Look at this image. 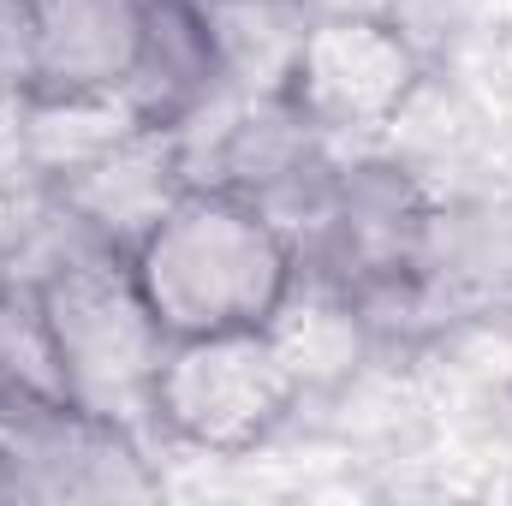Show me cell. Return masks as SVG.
<instances>
[{"label":"cell","instance_id":"cell-9","mask_svg":"<svg viewBox=\"0 0 512 506\" xmlns=\"http://www.w3.org/2000/svg\"><path fill=\"white\" fill-rule=\"evenodd\" d=\"M221 54V84L239 96H286L310 12L298 0H221L203 6Z\"/></svg>","mask_w":512,"mask_h":506},{"label":"cell","instance_id":"cell-13","mask_svg":"<svg viewBox=\"0 0 512 506\" xmlns=\"http://www.w3.org/2000/svg\"><path fill=\"white\" fill-rule=\"evenodd\" d=\"M304 12H399V0H298Z\"/></svg>","mask_w":512,"mask_h":506},{"label":"cell","instance_id":"cell-2","mask_svg":"<svg viewBox=\"0 0 512 506\" xmlns=\"http://www.w3.org/2000/svg\"><path fill=\"white\" fill-rule=\"evenodd\" d=\"M30 292L54 340L66 405L126 429H149L173 334L149 310L126 251L78 239L30 274Z\"/></svg>","mask_w":512,"mask_h":506},{"label":"cell","instance_id":"cell-7","mask_svg":"<svg viewBox=\"0 0 512 506\" xmlns=\"http://www.w3.org/2000/svg\"><path fill=\"white\" fill-rule=\"evenodd\" d=\"M161 471L143 453V429L90 417L78 405H48L18 429L0 459V501H149Z\"/></svg>","mask_w":512,"mask_h":506},{"label":"cell","instance_id":"cell-8","mask_svg":"<svg viewBox=\"0 0 512 506\" xmlns=\"http://www.w3.org/2000/svg\"><path fill=\"white\" fill-rule=\"evenodd\" d=\"M512 310V203H435L411 280V334Z\"/></svg>","mask_w":512,"mask_h":506},{"label":"cell","instance_id":"cell-11","mask_svg":"<svg viewBox=\"0 0 512 506\" xmlns=\"http://www.w3.org/2000/svg\"><path fill=\"white\" fill-rule=\"evenodd\" d=\"M24 6L0 0V96H24Z\"/></svg>","mask_w":512,"mask_h":506},{"label":"cell","instance_id":"cell-14","mask_svg":"<svg viewBox=\"0 0 512 506\" xmlns=\"http://www.w3.org/2000/svg\"><path fill=\"white\" fill-rule=\"evenodd\" d=\"M197 6H221V0H197Z\"/></svg>","mask_w":512,"mask_h":506},{"label":"cell","instance_id":"cell-3","mask_svg":"<svg viewBox=\"0 0 512 506\" xmlns=\"http://www.w3.org/2000/svg\"><path fill=\"white\" fill-rule=\"evenodd\" d=\"M173 137H179L185 179L221 185V191L256 203L268 221H280L292 233V245H304V233L328 209V191H334V179L346 167L340 143L310 126L286 96L221 90Z\"/></svg>","mask_w":512,"mask_h":506},{"label":"cell","instance_id":"cell-1","mask_svg":"<svg viewBox=\"0 0 512 506\" xmlns=\"http://www.w3.org/2000/svg\"><path fill=\"white\" fill-rule=\"evenodd\" d=\"M131 274L173 340L274 328L304 286L298 245L256 203L185 179L126 251Z\"/></svg>","mask_w":512,"mask_h":506},{"label":"cell","instance_id":"cell-12","mask_svg":"<svg viewBox=\"0 0 512 506\" xmlns=\"http://www.w3.org/2000/svg\"><path fill=\"white\" fill-rule=\"evenodd\" d=\"M48 405H24V399H12L6 387H0V459H6V447L18 441V429L30 423V417H42Z\"/></svg>","mask_w":512,"mask_h":506},{"label":"cell","instance_id":"cell-5","mask_svg":"<svg viewBox=\"0 0 512 506\" xmlns=\"http://www.w3.org/2000/svg\"><path fill=\"white\" fill-rule=\"evenodd\" d=\"M423 60L393 12H310L286 102L334 143L382 131L417 96Z\"/></svg>","mask_w":512,"mask_h":506},{"label":"cell","instance_id":"cell-10","mask_svg":"<svg viewBox=\"0 0 512 506\" xmlns=\"http://www.w3.org/2000/svg\"><path fill=\"white\" fill-rule=\"evenodd\" d=\"M0 387L24 405H66L54 340H48V322H42L30 280L0 286Z\"/></svg>","mask_w":512,"mask_h":506},{"label":"cell","instance_id":"cell-4","mask_svg":"<svg viewBox=\"0 0 512 506\" xmlns=\"http://www.w3.org/2000/svg\"><path fill=\"white\" fill-rule=\"evenodd\" d=\"M298 393H304V364L292 358L280 328L191 334L167 346L149 429H161L191 453L239 459L298 411Z\"/></svg>","mask_w":512,"mask_h":506},{"label":"cell","instance_id":"cell-6","mask_svg":"<svg viewBox=\"0 0 512 506\" xmlns=\"http://www.w3.org/2000/svg\"><path fill=\"white\" fill-rule=\"evenodd\" d=\"M155 0H30L24 6V96L126 108L143 72Z\"/></svg>","mask_w":512,"mask_h":506}]
</instances>
